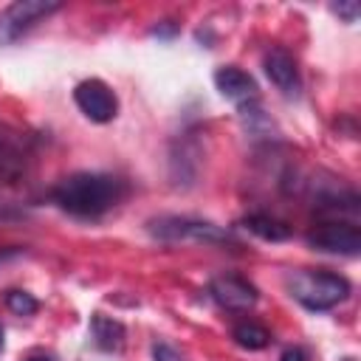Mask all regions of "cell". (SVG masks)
Listing matches in <instances>:
<instances>
[{
    "instance_id": "e0dca14e",
    "label": "cell",
    "mask_w": 361,
    "mask_h": 361,
    "mask_svg": "<svg viewBox=\"0 0 361 361\" xmlns=\"http://www.w3.org/2000/svg\"><path fill=\"white\" fill-rule=\"evenodd\" d=\"M279 361H307V355H305V350L290 347V350H285V353H282V358H279Z\"/></svg>"
},
{
    "instance_id": "ac0fdd59",
    "label": "cell",
    "mask_w": 361,
    "mask_h": 361,
    "mask_svg": "<svg viewBox=\"0 0 361 361\" xmlns=\"http://www.w3.org/2000/svg\"><path fill=\"white\" fill-rule=\"evenodd\" d=\"M25 361H54V355H48V353H34V355H28Z\"/></svg>"
},
{
    "instance_id": "8fae6325",
    "label": "cell",
    "mask_w": 361,
    "mask_h": 361,
    "mask_svg": "<svg viewBox=\"0 0 361 361\" xmlns=\"http://www.w3.org/2000/svg\"><path fill=\"white\" fill-rule=\"evenodd\" d=\"M90 336H93L99 350H118L124 344V324L110 319V316L96 313L90 319Z\"/></svg>"
},
{
    "instance_id": "9c48e42d",
    "label": "cell",
    "mask_w": 361,
    "mask_h": 361,
    "mask_svg": "<svg viewBox=\"0 0 361 361\" xmlns=\"http://www.w3.org/2000/svg\"><path fill=\"white\" fill-rule=\"evenodd\" d=\"M262 68L268 73V79L285 93V96H299L302 90V79H299V68L293 62V56L285 48H271L262 59Z\"/></svg>"
},
{
    "instance_id": "8992f818",
    "label": "cell",
    "mask_w": 361,
    "mask_h": 361,
    "mask_svg": "<svg viewBox=\"0 0 361 361\" xmlns=\"http://www.w3.org/2000/svg\"><path fill=\"white\" fill-rule=\"evenodd\" d=\"M73 102L96 124H107L118 113V99H116V93L102 79H85V82H79L76 90H73Z\"/></svg>"
},
{
    "instance_id": "7c38bea8",
    "label": "cell",
    "mask_w": 361,
    "mask_h": 361,
    "mask_svg": "<svg viewBox=\"0 0 361 361\" xmlns=\"http://www.w3.org/2000/svg\"><path fill=\"white\" fill-rule=\"evenodd\" d=\"M231 338H234L240 347H245V350H262V347L271 344V333H268L262 324H257V322H240V324L234 327Z\"/></svg>"
},
{
    "instance_id": "30bf717a",
    "label": "cell",
    "mask_w": 361,
    "mask_h": 361,
    "mask_svg": "<svg viewBox=\"0 0 361 361\" xmlns=\"http://www.w3.org/2000/svg\"><path fill=\"white\" fill-rule=\"evenodd\" d=\"M243 226L251 234H257L259 240H268V243H282V240L290 237V226L285 220L271 217V214H259V212L257 214H245L243 217Z\"/></svg>"
},
{
    "instance_id": "2e32d148",
    "label": "cell",
    "mask_w": 361,
    "mask_h": 361,
    "mask_svg": "<svg viewBox=\"0 0 361 361\" xmlns=\"http://www.w3.org/2000/svg\"><path fill=\"white\" fill-rule=\"evenodd\" d=\"M14 161H17L14 149H11L8 144H6V138H0V172H3V169H8V166H11Z\"/></svg>"
},
{
    "instance_id": "9a60e30c",
    "label": "cell",
    "mask_w": 361,
    "mask_h": 361,
    "mask_svg": "<svg viewBox=\"0 0 361 361\" xmlns=\"http://www.w3.org/2000/svg\"><path fill=\"white\" fill-rule=\"evenodd\" d=\"M333 11H336L344 23H355V17H358L361 6H358L355 0H350V3H333Z\"/></svg>"
},
{
    "instance_id": "5bb4252c",
    "label": "cell",
    "mask_w": 361,
    "mask_h": 361,
    "mask_svg": "<svg viewBox=\"0 0 361 361\" xmlns=\"http://www.w3.org/2000/svg\"><path fill=\"white\" fill-rule=\"evenodd\" d=\"M152 361H183V355H180L175 347H169V344L158 341V344L152 347Z\"/></svg>"
},
{
    "instance_id": "277c9868",
    "label": "cell",
    "mask_w": 361,
    "mask_h": 361,
    "mask_svg": "<svg viewBox=\"0 0 361 361\" xmlns=\"http://www.w3.org/2000/svg\"><path fill=\"white\" fill-rule=\"evenodd\" d=\"M62 6L54 0H17L0 11V45H8L20 39L28 28H34L39 20L51 17Z\"/></svg>"
},
{
    "instance_id": "4fadbf2b",
    "label": "cell",
    "mask_w": 361,
    "mask_h": 361,
    "mask_svg": "<svg viewBox=\"0 0 361 361\" xmlns=\"http://www.w3.org/2000/svg\"><path fill=\"white\" fill-rule=\"evenodd\" d=\"M6 307L11 313H17V316H31V313H37L39 302L25 290H8L6 293Z\"/></svg>"
},
{
    "instance_id": "5b68a950",
    "label": "cell",
    "mask_w": 361,
    "mask_h": 361,
    "mask_svg": "<svg viewBox=\"0 0 361 361\" xmlns=\"http://www.w3.org/2000/svg\"><path fill=\"white\" fill-rule=\"evenodd\" d=\"M307 245L324 254H344L355 257L361 251V231L353 223H322L307 231Z\"/></svg>"
},
{
    "instance_id": "7a4b0ae2",
    "label": "cell",
    "mask_w": 361,
    "mask_h": 361,
    "mask_svg": "<svg viewBox=\"0 0 361 361\" xmlns=\"http://www.w3.org/2000/svg\"><path fill=\"white\" fill-rule=\"evenodd\" d=\"M288 290L307 310H330L347 299L350 282L330 271H296L288 276Z\"/></svg>"
},
{
    "instance_id": "3957f363",
    "label": "cell",
    "mask_w": 361,
    "mask_h": 361,
    "mask_svg": "<svg viewBox=\"0 0 361 361\" xmlns=\"http://www.w3.org/2000/svg\"><path fill=\"white\" fill-rule=\"evenodd\" d=\"M149 234L164 240V243H234V237L209 223V220H197V217H178V214H166L149 223Z\"/></svg>"
},
{
    "instance_id": "52a82bcc",
    "label": "cell",
    "mask_w": 361,
    "mask_h": 361,
    "mask_svg": "<svg viewBox=\"0 0 361 361\" xmlns=\"http://www.w3.org/2000/svg\"><path fill=\"white\" fill-rule=\"evenodd\" d=\"M209 296L223 307V310H234V313H243L248 307L257 305V288L237 276V274H223V276H214L209 282Z\"/></svg>"
},
{
    "instance_id": "6da1fadb",
    "label": "cell",
    "mask_w": 361,
    "mask_h": 361,
    "mask_svg": "<svg viewBox=\"0 0 361 361\" xmlns=\"http://www.w3.org/2000/svg\"><path fill=\"white\" fill-rule=\"evenodd\" d=\"M124 180L104 172H73L54 189V203L73 217H99L124 197Z\"/></svg>"
},
{
    "instance_id": "ba28073f",
    "label": "cell",
    "mask_w": 361,
    "mask_h": 361,
    "mask_svg": "<svg viewBox=\"0 0 361 361\" xmlns=\"http://www.w3.org/2000/svg\"><path fill=\"white\" fill-rule=\"evenodd\" d=\"M214 85H217V90H220L228 102H234L240 110H243V107H251V104H259V87H257L254 76L245 73V71L237 68V65H223V68H217V71H214Z\"/></svg>"
}]
</instances>
